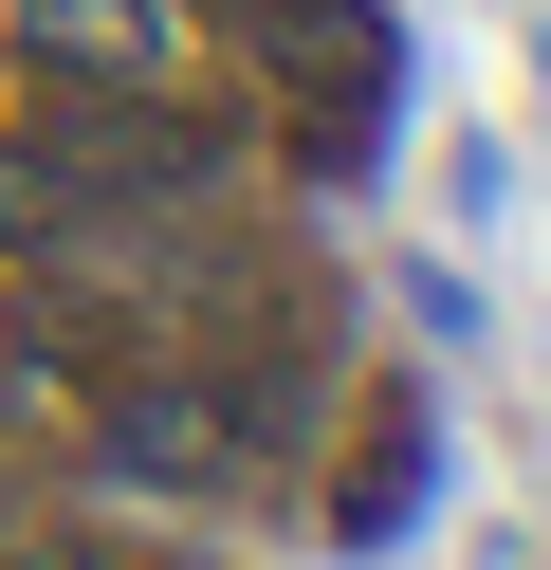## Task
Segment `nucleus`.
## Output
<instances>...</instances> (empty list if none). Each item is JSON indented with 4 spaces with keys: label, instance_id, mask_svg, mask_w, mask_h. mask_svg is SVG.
Segmentation results:
<instances>
[]
</instances>
